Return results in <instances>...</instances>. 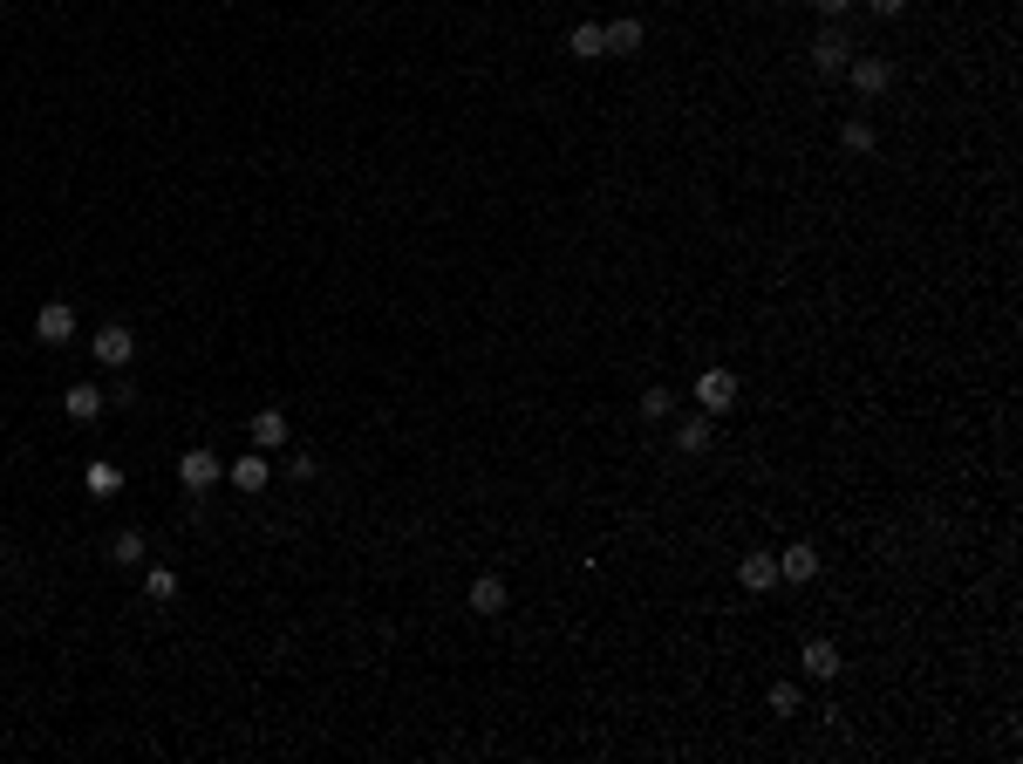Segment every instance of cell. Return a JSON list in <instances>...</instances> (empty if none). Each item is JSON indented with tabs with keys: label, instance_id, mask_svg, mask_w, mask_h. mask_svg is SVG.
Listing matches in <instances>:
<instances>
[{
	"label": "cell",
	"instance_id": "19",
	"mask_svg": "<svg viewBox=\"0 0 1023 764\" xmlns=\"http://www.w3.org/2000/svg\"><path fill=\"white\" fill-rule=\"evenodd\" d=\"M82 485H89L96 498H116V492H123V471H116V464H89V471H82Z\"/></svg>",
	"mask_w": 1023,
	"mask_h": 764
},
{
	"label": "cell",
	"instance_id": "1",
	"mask_svg": "<svg viewBox=\"0 0 1023 764\" xmlns=\"http://www.w3.org/2000/svg\"><path fill=\"white\" fill-rule=\"evenodd\" d=\"M35 342H48V348L76 342V307H69V301H48V307H35Z\"/></svg>",
	"mask_w": 1023,
	"mask_h": 764
},
{
	"label": "cell",
	"instance_id": "10",
	"mask_svg": "<svg viewBox=\"0 0 1023 764\" xmlns=\"http://www.w3.org/2000/svg\"><path fill=\"white\" fill-rule=\"evenodd\" d=\"M737 580H744L751 594H771V587H778V560H771V553H744V560H737Z\"/></svg>",
	"mask_w": 1023,
	"mask_h": 764
},
{
	"label": "cell",
	"instance_id": "6",
	"mask_svg": "<svg viewBox=\"0 0 1023 764\" xmlns=\"http://www.w3.org/2000/svg\"><path fill=\"white\" fill-rule=\"evenodd\" d=\"M178 478H185V492H212V485H219V451H205V444L185 451V458H178Z\"/></svg>",
	"mask_w": 1023,
	"mask_h": 764
},
{
	"label": "cell",
	"instance_id": "22",
	"mask_svg": "<svg viewBox=\"0 0 1023 764\" xmlns=\"http://www.w3.org/2000/svg\"><path fill=\"white\" fill-rule=\"evenodd\" d=\"M669 410H676V396H669V389H642V417L648 423H662Z\"/></svg>",
	"mask_w": 1023,
	"mask_h": 764
},
{
	"label": "cell",
	"instance_id": "20",
	"mask_svg": "<svg viewBox=\"0 0 1023 764\" xmlns=\"http://www.w3.org/2000/svg\"><path fill=\"white\" fill-rule=\"evenodd\" d=\"M144 594H151V601H178V573L151 567V573H144Z\"/></svg>",
	"mask_w": 1023,
	"mask_h": 764
},
{
	"label": "cell",
	"instance_id": "4",
	"mask_svg": "<svg viewBox=\"0 0 1023 764\" xmlns=\"http://www.w3.org/2000/svg\"><path fill=\"white\" fill-rule=\"evenodd\" d=\"M89 348H96V362H103V369H123V362L137 355V335H130L123 321H110V328H96V335H89Z\"/></svg>",
	"mask_w": 1023,
	"mask_h": 764
},
{
	"label": "cell",
	"instance_id": "15",
	"mask_svg": "<svg viewBox=\"0 0 1023 764\" xmlns=\"http://www.w3.org/2000/svg\"><path fill=\"white\" fill-rule=\"evenodd\" d=\"M144 553H151V539L137 533V526H123V533L110 539V560H116V567H137V560H144Z\"/></svg>",
	"mask_w": 1023,
	"mask_h": 764
},
{
	"label": "cell",
	"instance_id": "2",
	"mask_svg": "<svg viewBox=\"0 0 1023 764\" xmlns=\"http://www.w3.org/2000/svg\"><path fill=\"white\" fill-rule=\"evenodd\" d=\"M846 62H853V35L846 28H826V35L812 41V69L819 76H846Z\"/></svg>",
	"mask_w": 1023,
	"mask_h": 764
},
{
	"label": "cell",
	"instance_id": "18",
	"mask_svg": "<svg viewBox=\"0 0 1023 764\" xmlns=\"http://www.w3.org/2000/svg\"><path fill=\"white\" fill-rule=\"evenodd\" d=\"M764 703H771V717H798V710H805V689H798V683H771V689H764Z\"/></svg>",
	"mask_w": 1023,
	"mask_h": 764
},
{
	"label": "cell",
	"instance_id": "3",
	"mask_svg": "<svg viewBox=\"0 0 1023 764\" xmlns=\"http://www.w3.org/2000/svg\"><path fill=\"white\" fill-rule=\"evenodd\" d=\"M737 389H744V382H737V369H703V376H696V403L717 417V410H730V403H737Z\"/></svg>",
	"mask_w": 1023,
	"mask_h": 764
},
{
	"label": "cell",
	"instance_id": "24",
	"mask_svg": "<svg viewBox=\"0 0 1023 764\" xmlns=\"http://www.w3.org/2000/svg\"><path fill=\"white\" fill-rule=\"evenodd\" d=\"M867 7H873V14H880V21H894V14H908V0H867Z\"/></svg>",
	"mask_w": 1023,
	"mask_h": 764
},
{
	"label": "cell",
	"instance_id": "11",
	"mask_svg": "<svg viewBox=\"0 0 1023 764\" xmlns=\"http://www.w3.org/2000/svg\"><path fill=\"white\" fill-rule=\"evenodd\" d=\"M798 662H805V676H812V683H833V676H839V649H833V642H805V649H798Z\"/></svg>",
	"mask_w": 1023,
	"mask_h": 764
},
{
	"label": "cell",
	"instance_id": "8",
	"mask_svg": "<svg viewBox=\"0 0 1023 764\" xmlns=\"http://www.w3.org/2000/svg\"><path fill=\"white\" fill-rule=\"evenodd\" d=\"M246 444H253V451H280V444H287V417H280V410H260V417L246 423Z\"/></svg>",
	"mask_w": 1023,
	"mask_h": 764
},
{
	"label": "cell",
	"instance_id": "7",
	"mask_svg": "<svg viewBox=\"0 0 1023 764\" xmlns=\"http://www.w3.org/2000/svg\"><path fill=\"white\" fill-rule=\"evenodd\" d=\"M601 41H607V55H642L648 28L635 21V14H621V21H607V28H601Z\"/></svg>",
	"mask_w": 1023,
	"mask_h": 764
},
{
	"label": "cell",
	"instance_id": "17",
	"mask_svg": "<svg viewBox=\"0 0 1023 764\" xmlns=\"http://www.w3.org/2000/svg\"><path fill=\"white\" fill-rule=\"evenodd\" d=\"M567 48H573V55H580V62H594V55H607V41H601V21H580V28H573V35H567Z\"/></svg>",
	"mask_w": 1023,
	"mask_h": 764
},
{
	"label": "cell",
	"instance_id": "16",
	"mask_svg": "<svg viewBox=\"0 0 1023 764\" xmlns=\"http://www.w3.org/2000/svg\"><path fill=\"white\" fill-rule=\"evenodd\" d=\"M676 451H682V458H703V451H710V417H689V423H682V430H676Z\"/></svg>",
	"mask_w": 1023,
	"mask_h": 764
},
{
	"label": "cell",
	"instance_id": "23",
	"mask_svg": "<svg viewBox=\"0 0 1023 764\" xmlns=\"http://www.w3.org/2000/svg\"><path fill=\"white\" fill-rule=\"evenodd\" d=\"M287 478H301V485H307V478H314V451H294V458H287Z\"/></svg>",
	"mask_w": 1023,
	"mask_h": 764
},
{
	"label": "cell",
	"instance_id": "9",
	"mask_svg": "<svg viewBox=\"0 0 1023 764\" xmlns=\"http://www.w3.org/2000/svg\"><path fill=\"white\" fill-rule=\"evenodd\" d=\"M778 580H792V587L819 580V553H812V546H785V553H778Z\"/></svg>",
	"mask_w": 1023,
	"mask_h": 764
},
{
	"label": "cell",
	"instance_id": "21",
	"mask_svg": "<svg viewBox=\"0 0 1023 764\" xmlns=\"http://www.w3.org/2000/svg\"><path fill=\"white\" fill-rule=\"evenodd\" d=\"M839 144H846V151H873V123H867V116H853V123L839 130Z\"/></svg>",
	"mask_w": 1023,
	"mask_h": 764
},
{
	"label": "cell",
	"instance_id": "25",
	"mask_svg": "<svg viewBox=\"0 0 1023 764\" xmlns=\"http://www.w3.org/2000/svg\"><path fill=\"white\" fill-rule=\"evenodd\" d=\"M812 7H819V14H826V21H839V14H846V7H853V0H812Z\"/></svg>",
	"mask_w": 1023,
	"mask_h": 764
},
{
	"label": "cell",
	"instance_id": "13",
	"mask_svg": "<svg viewBox=\"0 0 1023 764\" xmlns=\"http://www.w3.org/2000/svg\"><path fill=\"white\" fill-rule=\"evenodd\" d=\"M226 478L239 485V492H266V478H273V471H266V451H246V458L232 464Z\"/></svg>",
	"mask_w": 1023,
	"mask_h": 764
},
{
	"label": "cell",
	"instance_id": "5",
	"mask_svg": "<svg viewBox=\"0 0 1023 764\" xmlns=\"http://www.w3.org/2000/svg\"><path fill=\"white\" fill-rule=\"evenodd\" d=\"M846 76H853V89H860V96H887V89H894V69H887L880 55H853V62H846Z\"/></svg>",
	"mask_w": 1023,
	"mask_h": 764
},
{
	"label": "cell",
	"instance_id": "14",
	"mask_svg": "<svg viewBox=\"0 0 1023 764\" xmlns=\"http://www.w3.org/2000/svg\"><path fill=\"white\" fill-rule=\"evenodd\" d=\"M498 608H505V580L498 573H478L471 580V614H498Z\"/></svg>",
	"mask_w": 1023,
	"mask_h": 764
},
{
	"label": "cell",
	"instance_id": "12",
	"mask_svg": "<svg viewBox=\"0 0 1023 764\" xmlns=\"http://www.w3.org/2000/svg\"><path fill=\"white\" fill-rule=\"evenodd\" d=\"M62 410H69L76 423H96L103 417V389H96V382H76V389L62 396Z\"/></svg>",
	"mask_w": 1023,
	"mask_h": 764
}]
</instances>
